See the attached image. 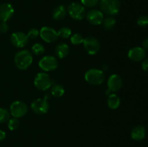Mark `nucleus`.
Instances as JSON below:
<instances>
[{
    "instance_id": "7c9ffc66",
    "label": "nucleus",
    "mask_w": 148,
    "mask_h": 147,
    "mask_svg": "<svg viewBox=\"0 0 148 147\" xmlns=\"http://www.w3.org/2000/svg\"><path fill=\"white\" fill-rule=\"evenodd\" d=\"M142 67H143V70L148 71V58L143 61V63H142Z\"/></svg>"
},
{
    "instance_id": "f8f14e48",
    "label": "nucleus",
    "mask_w": 148,
    "mask_h": 147,
    "mask_svg": "<svg viewBox=\"0 0 148 147\" xmlns=\"http://www.w3.org/2000/svg\"><path fill=\"white\" fill-rule=\"evenodd\" d=\"M123 85V81L121 76L118 74H112L110 76L108 80V89L106 92V95L110 92H116L121 89Z\"/></svg>"
},
{
    "instance_id": "4468645a",
    "label": "nucleus",
    "mask_w": 148,
    "mask_h": 147,
    "mask_svg": "<svg viewBox=\"0 0 148 147\" xmlns=\"http://www.w3.org/2000/svg\"><path fill=\"white\" fill-rule=\"evenodd\" d=\"M146 56V51L142 47H134L128 52V57L131 61L139 62L143 61Z\"/></svg>"
},
{
    "instance_id": "9b49d317",
    "label": "nucleus",
    "mask_w": 148,
    "mask_h": 147,
    "mask_svg": "<svg viewBox=\"0 0 148 147\" xmlns=\"http://www.w3.org/2000/svg\"><path fill=\"white\" fill-rule=\"evenodd\" d=\"M31 110L37 115H44L49 111V105L44 99H36L31 104Z\"/></svg>"
},
{
    "instance_id": "6ab92c4d",
    "label": "nucleus",
    "mask_w": 148,
    "mask_h": 147,
    "mask_svg": "<svg viewBox=\"0 0 148 147\" xmlns=\"http://www.w3.org/2000/svg\"><path fill=\"white\" fill-rule=\"evenodd\" d=\"M107 102H108V108L111 110L117 109L120 106V104H121L120 98L116 95H115V94L110 95Z\"/></svg>"
},
{
    "instance_id": "bb28decb",
    "label": "nucleus",
    "mask_w": 148,
    "mask_h": 147,
    "mask_svg": "<svg viewBox=\"0 0 148 147\" xmlns=\"http://www.w3.org/2000/svg\"><path fill=\"white\" fill-rule=\"evenodd\" d=\"M137 24L142 27H146L148 26V16L142 15L137 19Z\"/></svg>"
},
{
    "instance_id": "9d476101",
    "label": "nucleus",
    "mask_w": 148,
    "mask_h": 147,
    "mask_svg": "<svg viewBox=\"0 0 148 147\" xmlns=\"http://www.w3.org/2000/svg\"><path fill=\"white\" fill-rule=\"evenodd\" d=\"M12 44L17 48H23L29 43V38L27 35L22 32H15L10 37Z\"/></svg>"
},
{
    "instance_id": "aec40b11",
    "label": "nucleus",
    "mask_w": 148,
    "mask_h": 147,
    "mask_svg": "<svg viewBox=\"0 0 148 147\" xmlns=\"http://www.w3.org/2000/svg\"><path fill=\"white\" fill-rule=\"evenodd\" d=\"M51 95L55 97H61L64 94V89L62 85L55 84L51 86Z\"/></svg>"
},
{
    "instance_id": "dca6fc26",
    "label": "nucleus",
    "mask_w": 148,
    "mask_h": 147,
    "mask_svg": "<svg viewBox=\"0 0 148 147\" xmlns=\"http://www.w3.org/2000/svg\"><path fill=\"white\" fill-rule=\"evenodd\" d=\"M146 130L143 125H137L131 132L132 138L134 141H141L145 137Z\"/></svg>"
},
{
    "instance_id": "f03ea898",
    "label": "nucleus",
    "mask_w": 148,
    "mask_h": 147,
    "mask_svg": "<svg viewBox=\"0 0 148 147\" xmlns=\"http://www.w3.org/2000/svg\"><path fill=\"white\" fill-rule=\"evenodd\" d=\"M121 7L119 0H101L100 8L101 12L108 16H115L119 14Z\"/></svg>"
},
{
    "instance_id": "4be33fe9",
    "label": "nucleus",
    "mask_w": 148,
    "mask_h": 147,
    "mask_svg": "<svg viewBox=\"0 0 148 147\" xmlns=\"http://www.w3.org/2000/svg\"><path fill=\"white\" fill-rule=\"evenodd\" d=\"M32 52L36 56H41L45 52V47L41 43H36L32 46Z\"/></svg>"
},
{
    "instance_id": "c85d7f7f",
    "label": "nucleus",
    "mask_w": 148,
    "mask_h": 147,
    "mask_svg": "<svg viewBox=\"0 0 148 147\" xmlns=\"http://www.w3.org/2000/svg\"><path fill=\"white\" fill-rule=\"evenodd\" d=\"M27 37L29 39H36L39 35V31L36 28H32L29 30L27 33Z\"/></svg>"
},
{
    "instance_id": "39448f33",
    "label": "nucleus",
    "mask_w": 148,
    "mask_h": 147,
    "mask_svg": "<svg viewBox=\"0 0 148 147\" xmlns=\"http://www.w3.org/2000/svg\"><path fill=\"white\" fill-rule=\"evenodd\" d=\"M68 12L72 18L75 20H82L86 16L85 9L82 4L73 2L69 4L68 7Z\"/></svg>"
},
{
    "instance_id": "a211bd4d",
    "label": "nucleus",
    "mask_w": 148,
    "mask_h": 147,
    "mask_svg": "<svg viewBox=\"0 0 148 147\" xmlns=\"http://www.w3.org/2000/svg\"><path fill=\"white\" fill-rule=\"evenodd\" d=\"M67 10L64 5H59L55 7L53 12V18L55 20H62L66 17Z\"/></svg>"
},
{
    "instance_id": "412c9836",
    "label": "nucleus",
    "mask_w": 148,
    "mask_h": 147,
    "mask_svg": "<svg viewBox=\"0 0 148 147\" xmlns=\"http://www.w3.org/2000/svg\"><path fill=\"white\" fill-rule=\"evenodd\" d=\"M116 22V21L114 17H113L112 16H108L106 18L103 19V21L102 23L103 26L106 30H111L115 25Z\"/></svg>"
},
{
    "instance_id": "473e14b6",
    "label": "nucleus",
    "mask_w": 148,
    "mask_h": 147,
    "mask_svg": "<svg viewBox=\"0 0 148 147\" xmlns=\"http://www.w3.org/2000/svg\"><path fill=\"white\" fill-rule=\"evenodd\" d=\"M6 137V133L4 131H3L2 130H0V141H3V140Z\"/></svg>"
},
{
    "instance_id": "72a5a7b5",
    "label": "nucleus",
    "mask_w": 148,
    "mask_h": 147,
    "mask_svg": "<svg viewBox=\"0 0 148 147\" xmlns=\"http://www.w3.org/2000/svg\"><path fill=\"white\" fill-rule=\"evenodd\" d=\"M108 70V66L106 64H104L102 66V71H106Z\"/></svg>"
},
{
    "instance_id": "6e6552de",
    "label": "nucleus",
    "mask_w": 148,
    "mask_h": 147,
    "mask_svg": "<svg viewBox=\"0 0 148 147\" xmlns=\"http://www.w3.org/2000/svg\"><path fill=\"white\" fill-rule=\"evenodd\" d=\"M27 106L23 101H15L10 106V112L14 118L23 117L27 112Z\"/></svg>"
},
{
    "instance_id": "1a4fd4ad",
    "label": "nucleus",
    "mask_w": 148,
    "mask_h": 147,
    "mask_svg": "<svg viewBox=\"0 0 148 147\" xmlns=\"http://www.w3.org/2000/svg\"><path fill=\"white\" fill-rule=\"evenodd\" d=\"M40 37L46 43H53L56 41L59 37L58 33L56 30L51 27H43L39 32Z\"/></svg>"
},
{
    "instance_id": "cd10ccee",
    "label": "nucleus",
    "mask_w": 148,
    "mask_h": 147,
    "mask_svg": "<svg viewBox=\"0 0 148 147\" xmlns=\"http://www.w3.org/2000/svg\"><path fill=\"white\" fill-rule=\"evenodd\" d=\"M81 2L87 7H94L98 4L99 0H81Z\"/></svg>"
},
{
    "instance_id": "393cba45",
    "label": "nucleus",
    "mask_w": 148,
    "mask_h": 147,
    "mask_svg": "<svg viewBox=\"0 0 148 147\" xmlns=\"http://www.w3.org/2000/svg\"><path fill=\"white\" fill-rule=\"evenodd\" d=\"M71 43L74 45H79L83 43L84 37H82V35L79 34V33H75V34L72 35L71 37Z\"/></svg>"
},
{
    "instance_id": "b1692460",
    "label": "nucleus",
    "mask_w": 148,
    "mask_h": 147,
    "mask_svg": "<svg viewBox=\"0 0 148 147\" xmlns=\"http://www.w3.org/2000/svg\"><path fill=\"white\" fill-rule=\"evenodd\" d=\"M10 120V113L7 110L0 108V123H5Z\"/></svg>"
},
{
    "instance_id": "f3484780",
    "label": "nucleus",
    "mask_w": 148,
    "mask_h": 147,
    "mask_svg": "<svg viewBox=\"0 0 148 147\" xmlns=\"http://www.w3.org/2000/svg\"><path fill=\"white\" fill-rule=\"evenodd\" d=\"M55 53L56 55L60 59H64L69 53V47L67 44L64 43H59L55 49Z\"/></svg>"
},
{
    "instance_id": "423d86ee",
    "label": "nucleus",
    "mask_w": 148,
    "mask_h": 147,
    "mask_svg": "<svg viewBox=\"0 0 148 147\" xmlns=\"http://www.w3.org/2000/svg\"><path fill=\"white\" fill-rule=\"evenodd\" d=\"M83 45L87 53L90 55L96 54L100 50L101 47L99 40L92 36H88L84 38Z\"/></svg>"
},
{
    "instance_id": "2eb2a0df",
    "label": "nucleus",
    "mask_w": 148,
    "mask_h": 147,
    "mask_svg": "<svg viewBox=\"0 0 148 147\" xmlns=\"http://www.w3.org/2000/svg\"><path fill=\"white\" fill-rule=\"evenodd\" d=\"M14 14V8L12 4L4 3L0 5V21L6 22Z\"/></svg>"
},
{
    "instance_id": "f257e3e1",
    "label": "nucleus",
    "mask_w": 148,
    "mask_h": 147,
    "mask_svg": "<svg viewBox=\"0 0 148 147\" xmlns=\"http://www.w3.org/2000/svg\"><path fill=\"white\" fill-rule=\"evenodd\" d=\"M33 62L32 53L27 50H22L17 52L14 56V63L20 70H25L30 67Z\"/></svg>"
},
{
    "instance_id": "a878e982",
    "label": "nucleus",
    "mask_w": 148,
    "mask_h": 147,
    "mask_svg": "<svg viewBox=\"0 0 148 147\" xmlns=\"http://www.w3.org/2000/svg\"><path fill=\"white\" fill-rule=\"evenodd\" d=\"M19 125H20V121L17 118H11L8 120V128L11 131H14V130L17 129Z\"/></svg>"
},
{
    "instance_id": "2f4dec72",
    "label": "nucleus",
    "mask_w": 148,
    "mask_h": 147,
    "mask_svg": "<svg viewBox=\"0 0 148 147\" xmlns=\"http://www.w3.org/2000/svg\"><path fill=\"white\" fill-rule=\"evenodd\" d=\"M142 45H143V48H144L145 50H148V38L145 39Z\"/></svg>"
},
{
    "instance_id": "7ed1b4c3",
    "label": "nucleus",
    "mask_w": 148,
    "mask_h": 147,
    "mask_svg": "<svg viewBox=\"0 0 148 147\" xmlns=\"http://www.w3.org/2000/svg\"><path fill=\"white\" fill-rule=\"evenodd\" d=\"M85 79L88 83L92 85H99L106 79V75L102 70L90 69L87 71L85 74Z\"/></svg>"
},
{
    "instance_id": "c756f323",
    "label": "nucleus",
    "mask_w": 148,
    "mask_h": 147,
    "mask_svg": "<svg viewBox=\"0 0 148 147\" xmlns=\"http://www.w3.org/2000/svg\"><path fill=\"white\" fill-rule=\"evenodd\" d=\"M8 24L6 22H1V23H0V33H6L8 31Z\"/></svg>"
},
{
    "instance_id": "0eeeda50",
    "label": "nucleus",
    "mask_w": 148,
    "mask_h": 147,
    "mask_svg": "<svg viewBox=\"0 0 148 147\" xmlns=\"http://www.w3.org/2000/svg\"><path fill=\"white\" fill-rule=\"evenodd\" d=\"M38 65L42 70L45 71H51L55 70L58 67V61L54 56H46L40 59Z\"/></svg>"
},
{
    "instance_id": "ddd939ff",
    "label": "nucleus",
    "mask_w": 148,
    "mask_h": 147,
    "mask_svg": "<svg viewBox=\"0 0 148 147\" xmlns=\"http://www.w3.org/2000/svg\"><path fill=\"white\" fill-rule=\"evenodd\" d=\"M86 18L90 24L93 25H98V24H102L104 17L103 12L100 10H91L87 13Z\"/></svg>"
},
{
    "instance_id": "20e7f679",
    "label": "nucleus",
    "mask_w": 148,
    "mask_h": 147,
    "mask_svg": "<svg viewBox=\"0 0 148 147\" xmlns=\"http://www.w3.org/2000/svg\"><path fill=\"white\" fill-rule=\"evenodd\" d=\"M53 81L50 78L49 74L44 72L38 73L34 79L36 87L40 91H46L51 87Z\"/></svg>"
},
{
    "instance_id": "f704fd0d",
    "label": "nucleus",
    "mask_w": 148,
    "mask_h": 147,
    "mask_svg": "<svg viewBox=\"0 0 148 147\" xmlns=\"http://www.w3.org/2000/svg\"><path fill=\"white\" fill-rule=\"evenodd\" d=\"M51 97V95H49V94H46V95H45V97H44V99H46V100H47L48 99H49Z\"/></svg>"
},
{
    "instance_id": "5701e85b",
    "label": "nucleus",
    "mask_w": 148,
    "mask_h": 147,
    "mask_svg": "<svg viewBox=\"0 0 148 147\" xmlns=\"http://www.w3.org/2000/svg\"><path fill=\"white\" fill-rule=\"evenodd\" d=\"M57 33L59 37L64 39H66L72 35V30H71V29H69V27H62L61 29H59V30L57 32Z\"/></svg>"
}]
</instances>
